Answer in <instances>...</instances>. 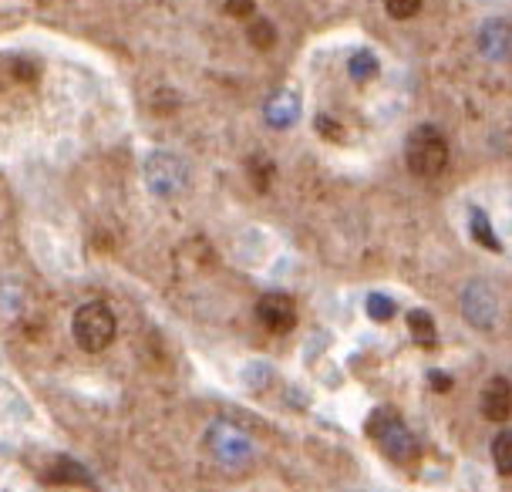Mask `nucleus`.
<instances>
[{
    "label": "nucleus",
    "mask_w": 512,
    "mask_h": 492,
    "mask_svg": "<svg viewBox=\"0 0 512 492\" xmlns=\"http://www.w3.org/2000/svg\"><path fill=\"white\" fill-rule=\"evenodd\" d=\"M368 435L381 445V452L388 455L391 462H415L418 459V442L415 435L408 432V425L391 412V408H378L368 418Z\"/></svg>",
    "instance_id": "nucleus-1"
},
{
    "label": "nucleus",
    "mask_w": 512,
    "mask_h": 492,
    "mask_svg": "<svg viewBox=\"0 0 512 492\" xmlns=\"http://www.w3.org/2000/svg\"><path fill=\"white\" fill-rule=\"evenodd\" d=\"M408 169L415 172L418 179H435L442 176L448 166V145L442 139V132L432 129V125H422L408 135V149H405Z\"/></svg>",
    "instance_id": "nucleus-2"
},
{
    "label": "nucleus",
    "mask_w": 512,
    "mask_h": 492,
    "mask_svg": "<svg viewBox=\"0 0 512 492\" xmlns=\"http://www.w3.org/2000/svg\"><path fill=\"white\" fill-rule=\"evenodd\" d=\"M115 331H118V321H115L112 307L98 304V300H95V304L78 307L75 324H71V334H75L78 348H85L91 354L105 351L108 344L115 341Z\"/></svg>",
    "instance_id": "nucleus-3"
},
{
    "label": "nucleus",
    "mask_w": 512,
    "mask_h": 492,
    "mask_svg": "<svg viewBox=\"0 0 512 492\" xmlns=\"http://www.w3.org/2000/svg\"><path fill=\"white\" fill-rule=\"evenodd\" d=\"M206 445L213 452V459L223 469H243L253 459V442L240 425L233 422H213L206 432Z\"/></svg>",
    "instance_id": "nucleus-4"
},
{
    "label": "nucleus",
    "mask_w": 512,
    "mask_h": 492,
    "mask_svg": "<svg viewBox=\"0 0 512 492\" xmlns=\"http://www.w3.org/2000/svg\"><path fill=\"white\" fill-rule=\"evenodd\" d=\"M189 182V169L186 162L172 152H152L145 159V186L152 189L155 196H176L186 189Z\"/></svg>",
    "instance_id": "nucleus-5"
},
{
    "label": "nucleus",
    "mask_w": 512,
    "mask_h": 492,
    "mask_svg": "<svg viewBox=\"0 0 512 492\" xmlns=\"http://www.w3.org/2000/svg\"><path fill=\"white\" fill-rule=\"evenodd\" d=\"M462 314L472 327H489L499 321V297L489 280H472L462 294Z\"/></svg>",
    "instance_id": "nucleus-6"
},
{
    "label": "nucleus",
    "mask_w": 512,
    "mask_h": 492,
    "mask_svg": "<svg viewBox=\"0 0 512 492\" xmlns=\"http://www.w3.org/2000/svg\"><path fill=\"white\" fill-rule=\"evenodd\" d=\"M256 317H260V324L267 327V331L283 334V331H290V327H294L297 307H294V300H290L287 294H263L260 304H256Z\"/></svg>",
    "instance_id": "nucleus-7"
},
{
    "label": "nucleus",
    "mask_w": 512,
    "mask_h": 492,
    "mask_svg": "<svg viewBox=\"0 0 512 492\" xmlns=\"http://www.w3.org/2000/svg\"><path fill=\"white\" fill-rule=\"evenodd\" d=\"M512 412V391L506 378H492L486 391H482V415L489 422H506Z\"/></svg>",
    "instance_id": "nucleus-8"
},
{
    "label": "nucleus",
    "mask_w": 512,
    "mask_h": 492,
    "mask_svg": "<svg viewBox=\"0 0 512 492\" xmlns=\"http://www.w3.org/2000/svg\"><path fill=\"white\" fill-rule=\"evenodd\" d=\"M479 48L492 61H506L509 58V24L506 21H489L479 31Z\"/></svg>",
    "instance_id": "nucleus-9"
},
{
    "label": "nucleus",
    "mask_w": 512,
    "mask_h": 492,
    "mask_svg": "<svg viewBox=\"0 0 512 492\" xmlns=\"http://www.w3.org/2000/svg\"><path fill=\"white\" fill-rule=\"evenodd\" d=\"M300 115V98L294 91H277V95L267 102V122L273 129H287V125H294Z\"/></svg>",
    "instance_id": "nucleus-10"
},
{
    "label": "nucleus",
    "mask_w": 512,
    "mask_h": 492,
    "mask_svg": "<svg viewBox=\"0 0 512 492\" xmlns=\"http://www.w3.org/2000/svg\"><path fill=\"white\" fill-rule=\"evenodd\" d=\"M48 482H58V486H78V482L81 486H91V476L78 466V462H71L68 455H61V459L48 469Z\"/></svg>",
    "instance_id": "nucleus-11"
},
{
    "label": "nucleus",
    "mask_w": 512,
    "mask_h": 492,
    "mask_svg": "<svg viewBox=\"0 0 512 492\" xmlns=\"http://www.w3.org/2000/svg\"><path fill=\"white\" fill-rule=\"evenodd\" d=\"M408 331H411V341L415 344H422V348H432L435 344V317L428 314V311H411L408 314Z\"/></svg>",
    "instance_id": "nucleus-12"
},
{
    "label": "nucleus",
    "mask_w": 512,
    "mask_h": 492,
    "mask_svg": "<svg viewBox=\"0 0 512 492\" xmlns=\"http://www.w3.org/2000/svg\"><path fill=\"white\" fill-rule=\"evenodd\" d=\"M472 236H475V243H482V246H486V250H492V253H499V250H502L499 236H496V230H492L489 216L482 213V209H472Z\"/></svg>",
    "instance_id": "nucleus-13"
},
{
    "label": "nucleus",
    "mask_w": 512,
    "mask_h": 492,
    "mask_svg": "<svg viewBox=\"0 0 512 492\" xmlns=\"http://www.w3.org/2000/svg\"><path fill=\"white\" fill-rule=\"evenodd\" d=\"M492 462H496L499 476H512V435L509 432H499L496 442H492Z\"/></svg>",
    "instance_id": "nucleus-14"
},
{
    "label": "nucleus",
    "mask_w": 512,
    "mask_h": 492,
    "mask_svg": "<svg viewBox=\"0 0 512 492\" xmlns=\"http://www.w3.org/2000/svg\"><path fill=\"white\" fill-rule=\"evenodd\" d=\"M347 71H351L354 81H368V78L378 75V58H374L371 51H358L351 58V65H347Z\"/></svg>",
    "instance_id": "nucleus-15"
},
{
    "label": "nucleus",
    "mask_w": 512,
    "mask_h": 492,
    "mask_svg": "<svg viewBox=\"0 0 512 492\" xmlns=\"http://www.w3.org/2000/svg\"><path fill=\"white\" fill-rule=\"evenodd\" d=\"M368 314H371V321H391V317L398 314V304L391 300L388 294H371L368 297Z\"/></svg>",
    "instance_id": "nucleus-16"
},
{
    "label": "nucleus",
    "mask_w": 512,
    "mask_h": 492,
    "mask_svg": "<svg viewBox=\"0 0 512 492\" xmlns=\"http://www.w3.org/2000/svg\"><path fill=\"white\" fill-rule=\"evenodd\" d=\"M425 0H384V7H388L391 17H398V21H405V17H415L422 11Z\"/></svg>",
    "instance_id": "nucleus-17"
},
{
    "label": "nucleus",
    "mask_w": 512,
    "mask_h": 492,
    "mask_svg": "<svg viewBox=\"0 0 512 492\" xmlns=\"http://www.w3.org/2000/svg\"><path fill=\"white\" fill-rule=\"evenodd\" d=\"M273 38H277V34H273V24L270 21H256L250 27V41L256 44V48H270Z\"/></svg>",
    "instance_id": "nucleus-18"
},
{
    "label": "nucleus",
    "mask_w": 512,
    "mask_h": 492,
    "mask_svg": "<svg viewBox=\"0 0 512 492\" xmlns=\"http://www.w3.org/2000/svg\"><path fill=\"white\" fill-rule=\"evenodd\" d=\"M226 11L233 17H250L253 14V0H226Z\"/></svg>",
    "instance_id": "nucleus-19"
},
{
    "label": "nucleus",
    "mask_w": 512,
    "mask_h": 492,
    "mask_svg": "<svg viewBox=\"0 0 512 492\" xmlns=\"http://www.w3.org/2000/svg\"><path fill=\"white\" fill-rule=\"evenodd\" d=\"M432 388L435 391H445L448 388V378L442 375V371H432Z\"/></svg>",
    "instance_id": "nucleus-20"
}]
</instances>
